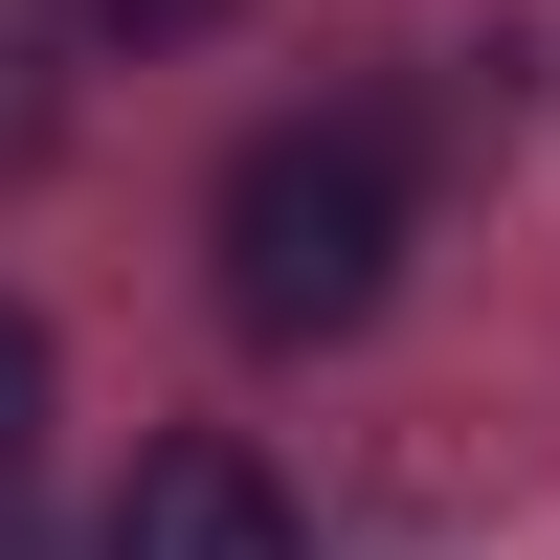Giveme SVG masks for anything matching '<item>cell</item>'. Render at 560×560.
<instances>
[{"label": "cell", "mask_w": 560, "mask_h": 560, "mask_svg": "<svg viewBox=\"0 0 560 560\" xmlns=\"http://www.w3.org/2000/svg\"><path fill=\"white\" fill-rule=\"evenodd\" d=\"M404 292V135L382 113H292L224 158V314L247 337H359Z\"/></svg>", "instance_id": "1"}, {"label": "cell", "mask_w": 560, "mask_h": 560, "mask_svg": "<svg viewBox=\"0 0 560 560\" xmlns=\"http://www.w3.org/2000/svg\"><path fill=\"white\" fill-rule=\"evenodd\" d=\"M90 560H314V538H292V493L247 448H135V493H113Z\"/></svg>", "instance_id": "2"}, {"label": "cell", "mask_w": 560, "mask_h": 560, "mask_svg": "<svg viewBox=\"0 0 560 560\" xmlns=\"http://www.w3.org/2000/svg\"><path fill=\"white\" fill-rule=\"evenodd\" d=\"M45 23H68V45H202L224 0H45Z\"/></svg>", "instance_id": "3"}, {"label": "cell", "mask_w": 560, "mask_h": 560, "mask_svg": "<svg viewBox=\"0 0 560 560\" xmlns=\"http://www.w3.org/2000/svg\"><path fill=\"white\" fill-rule=\"evenodd\" d=\"M23 448H45V337L0 314V471H23Z\"/></svg>", "instance_id": "4"}]
</instances>
